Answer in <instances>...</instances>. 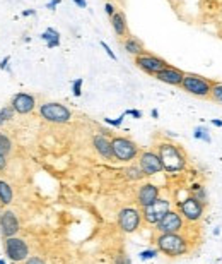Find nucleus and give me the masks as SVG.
<instances>
[{"instance_id":"nucleus-31","label":"nucleus","mask_w":222,"mask_h":264,"mask_svg":"<svg viewBox=\"0 0 222 264\" xmlns=\"http://www.w3.org/2000/svg\"><path fill=\"white\" fill-rule=\"evenodd\" d=\"M99 43H101L103 50H104V52H106V53H108V57H110V59H111V60H116V55H115V52H113V50H111V48H110V45H108L106 42H99Z\"/></svg>"},{"instance_id":"nucleus-4","label":"nucleus","mask_w":222,"mask_h":264,"mask_svg":"<svg viewBox=\"0 0 222 264\" xmlns=\"http://www.w3.org/2000/svg\"><path fill=\"white\" fill-rule=\"evenodd\" d=\"M39 115L43 120L52 124H67L72 119V111L65 105L57 101H48L39 106Z\"/></svg>"},{"instance_id":"nucleus-6","label":"nucleus","mask_w":222,"mask_h":264,"mask_svg":"<svg viewBox=\"0 0 222 264\" xmlns=\"http://www.w3.org/2000/svg\"><path fill=\"white\" fill-rule=\"evenodd\" d=\"M134 60H135V65H137L142 72H146L149 76H154V78H156V76L159 74L164 67L169 65L164 59L154 55V53H151V52H144L142 55L135 57Z\"/></svg>"},{"instance_id":"nucleus-42","label":"nucleus","mask_w":222,"mask_h":264,"mask_svg":"<svg viewBox=\"0 0 222 264\" xmlns=\"http://www.w3.org/2000/svg\"><path fill=\"white\" fill-rule=\"evenodd\" d=\"M0 264H6V261H4V259H0Z\"/></svg>"},{"instance_id":"nucleus-15","label":"nucleus","mask_w":222,"mask_h":264,"mask_svg":"<svg viewBox=\"0 0 222 264\" xmlns=\"http://www.w3.org/2000/svg\"><path fill=\"white\" fill-rule=\"evenodd\" d=\"M183 78H185L183 70L178 69V67H173V65L164 67V69H162L161 72L156 76L157 81H161L164 84H169V86H181Z\"/></svg>"},{"instance_id":"nucleus-39","label":"nucleus","mask_w":222,"mask_h":264,"mask_svg":"<svg viewBox=\"0 0 222 264\" xmlns=\"http://www.w3.org/2000/svg\"><path fill=\"white\" fill-rule=\"evenodd\" d=\"M212 125H215V127H222V120L214 119V120H212Z\"/></svg>"},{"instance_id":"nucleus-22","label":"nucleus","mask_w":222,"mask_h":264,"mask_svg":"<svg viewBox=\"0 0 222 264\" xmlns=\"http://www.w3.org/2000/svg\"><path fill=\"white\" fill-rule=\"evenodd\" d=\"M14 199V192H12V187L9 185L6 180H0V204L7 206L12 203Z\"/></svg>"},{"instance_id":"nucleus-3","label":"nucleus","mask_w":222,"mask_h":264,"mask_svg":"<svg viewBox=\"0 0 222 264\" xmlns=\"http://www.w3.org/2000/svg\"><path fill=\"white\" fill-rule=\"evenodd\" d=\"M157 250H161L162 254L171 257L183 256L188 250L187 240L183 239L180 234H161L157 237Z\"/></svg>"},{"instance_id":"nucleus-7","label":"nucleus","mask_w":222,"mask_h":264,"mask_svg":"<svg viewBox=\"0 0 222 264\" xmlns=\"http://www.w3.org/2000/svg\"><path fill=\"white\" fill-rule=\"evenodd\" d=\"M4 250L6 256L11 259L12 262H22L29 257V247L19 237H9L4 239Z\"/></svg>"},{"instance_id":"nucleus-18","label":"nucleus","mask_w":222,"mask_h":264,"mask_svg":"<svg viewBox=\"0 0 222 264\" xmlns=\"http://www.w3.org/2000/svg\"><path fill=\"white\" fill-rule=\"evenodd\" d=\"M93 144H94V149L98 151V155L103 156L104 160H111L113 158L111 141L108 139L106 136H103V134H96V136L93 137Z\"/></svg>"},{"instance_id":"nucleus-8","label":"nucleus","mask_w":222,"mask_h":264,"mask_svg":"<svg viewBox=\"0 0 222 264\" xmlns=\"http://www.w3.org/2000/svg\"><path fill=\"white\" fill-rule=\"evenodd\" d=\"M169 209H171V204L167 199H156L152 204L144 208L142 216H144V220L147 223H151V225H157Z\"/></svg>"},{"instance_id":"nucleus-33","label":"nucleus","mask_w":222,"mask_h":264,"mask_svg":"<svg viewBox=\"0 0 222 264\" xmlns=\"http://www.w3.org/2000/svg\"><path fill=\"white\" fill-rule=\"evenodd\" d=\"M115 264H132V261H130L128 256H125V254H120V256L115 259Z\"/></svg>"},{"instance_id":"nucleus-17","label":"nucleus","mask_w":222,"mask_h":264,"mask_svg":"<svg viewBox=\"0 0 222 264\" xmlns=\"http://www.w3.org/2000/svg\"><path fill=\"white\" fill-rule=\"evenodd\" d=\"M111 21V28L115 31V34L120 40H125L126 36H130V31H128V22H126V17L121 11H116L115 16L110 17Z\"/></svg>"},{"instance_id":"nucleus-2","label":"nucleus","mask_w":222,"mask_h":264,"mask_svg":"<svg viewBox=\"0 0 222 264\" xmlns=\"http://www.w3.org/2000/svg\"><path fill=\"white\" fill-rule=\"evenodd\" d=\"M159 158H161L162 168L171 173L180 172V170L185 168V156L178 149V146H174L173 142H161Z\"/></svg>"},{"instance_id":"nucleus-35","label":"nucleus","mask_w":222,"mask_h":264,"mask_svg":"<svg viewBox=\"0 0 222 264\" xmlns=\"http://www.w3.org/2000/svg\"><path fill=\"white\" fill-rule=\"evenodd\" d=\"M26 264H47L41 257H28L26 259Z\"/></svg>"},{"instance_id":"nucleus-1","label":"nucleus","mask_w":222,"mask_h":264,"mask_svg":"<svg viewBox=\"0 0 222 264\" xmlns=\"http://www.w3.org/2000/svg\"><path fill=\"white\" fill-rule=\"evenodd\" d=\"M212 84L214 81L208 78H203L200 74H193V72H185L183 83H181V88L183 91H187L188 95L197 96V98H210L212 91Z\"/></svg>"},{"instance_id":"nucleus-29","label":"nucleus","mask_w":222,"mask_h":264,"mask_svg":"<svg viewBox=\"0 0 222 264\" xmlns=\"http://www.w3.org/2000/svg\"><path fill=\"white\" fill-rule=\"evenodd\" d=\"M192 191H193V194H195V196H193L195 199H198V201H205V191H203L200 185H193V189H192Z\"/></svg>"},{"instance_id":"nucleus-19","label":"nucleus","mask_w":222,"mask_h":264,"mask_svg":"<svg viewBox=\"0 0 222 264\" xmlns=\"http://www.w3.org/2000/svg\"><path fill=\"white\" fill-rule=\"evenodd\" d=\"M121 45H123V50L128 53V55H132L134 59L139 55H142L144 52H147L146 47H144V43L140 42L137 36H132V34L126 36L125 40H121Z\"/></svg>"},{"instance_id":"nucleus-9","label":"nucleus","mask_w":222,"mask_h":264,"mask_svg":"<svg viewBox=\"0 0 222 264\" xmlns=\"http://www.w3.org/2000/svg\"><path fill=\"white\" fill-rule=\"evenodd\" d=\"M11 106L14 108L16 114L28 115L36 108V98L31 95V93L19 91L11 98Z\"/></svg>"},{"instance_id":"nucleus-36","label":"nucleus","mask_w":222,"mask_h":264,"mask_svg":"<svg viewBox=\"0 0 222 264\" xmlns=\"http://www.w3.org/2000/svg\"><path fill=\"white\" fill-rule=\"evenodd\" d=\"M9 62H11V57L7 55L6 59L0 62V69H2V70H9Z\"/></svg>"},{"instance_id":"nucleus-26","label":"nucleus","mask_w":222,"mask_h":264,"mask_svg":"<svg viewBox=\"0 0 222 264\" xmlns=\"http://www.w3.org/2000/svg\"><path fill=\"white\" fill-rule=\"evenodd\" d=\"M193 136H195V139H202V141H205V142H210V136H208V131L205 127H197L195 129V132H193Z\"/></svg>"},{"instance_id":"nucleus-32","label":"nucleus","mask_w":222,"mask_h":264,"mask_svg":"<svg viewBox=\"0 0 222 264\" xmlns=\"http://www.w3.org/2000/svg\"><path fill=\"white\" fill-rule=\"evenodd\" d=\"M123 114H125V117H126V115H130V117H134V119H142V111H140V110L130 108V110H125Z\"/></svg>"},{"instance_id":"nucleus-11","label":"nucleus","mask_w":222,"mask_h":264,"mask_svg":"<svg viewBox=\"0 0 222 264\" xmlns=\"http://www.w3.org/2000/svg\"><path fill=\"white\" fill-rule=\"evenodd\" d=\"M157 232L159 234H178V232L183 228V220H181V214L176 211H167L164 214V218L157 223Z\"/></svg>"},{"instance_id":"nucleus-21","label":"nucleus","mask_w":222,"mask_h":264,"mask_svg":"<svg viewBox=\"0 0 222 264\" xmlns=\"http://www.w3.org/2000/svg\"><path fill=\"white\" fill-rule=\"evenodd\" d=\"M41 40L47 42V47L48 48H57L60 47V33L53 28H47L41 33Z\"/></svg>"},{"instance_id":"nucleus-27","label":"nucleus","mask_w":222,"mask_h":264,"mask_svg":"<svg viewBox=\"0 0 222 264\" xmlns=\"http://www.w3.org/2000/svg\"><path fill=\"white\" fill-rule=\"evenodd\" d=\"M82 84H84V79L82 78L75 79V81L72 83V93H74V96L79 98L80 95H82Z\"/></svg>"},{"instance_id":"nucleus-30","label":"nucleus","mask_w":222,"mask_h":264,"mask_svg":"<svg viewBox=\"0 0 222 264\" xmlns=\"http://www.w3.org/2000/svg\"><path fill=\"white\" fill-rule=\"evenodd\" d=\"M123 119H125V114L123 115H120L118 119H104V122H106L108 125H113V127H120L121 124H123Z\"/></svg>"},{"instance_id":"nucleus-28","label":"nucleus","mask_w":222,"mask_h":264,"mask_svg":"<svg viewBox=\"0 0 222 264\" xmlns=\"http://www.w3.org/2000/svg\"><path fill=\"white\" fill-rule=\"evenodd\" d=\"M156 256H157V249H147V250H142V252H140V259H142V261L154 259Z\"/></svg>"},{"instance_id":"nucleus-10","label":"nucleus","mask_w":222,"mask_h":264,"mask_svg":"<svg viewBox=\"0 0 222 264\" xmlns=\"http://www.w3.org/2000/svg\"><path fill=\"white\" fill-rule=\"evenodd\" d=\"M139 167L142 168L144 175H156L159 173L162 168V163H161V158L159 155H156L154 151H144L139 158Z\"/></svg>"},{"instance_id":"nucleus-40","label":"nucleus","mask_w":222,"mask_h":264,"mask_svg":"<svg viewBox=\"0 0 222 264\" xmlns=\"http://www.w3.org/2000/svg\"><path fill=\"white\" fill-rule=\"evenodd\" d=\"M34 14H36V12L31 11V9H29V11H24V12H22V16H26V17H28V16H34Z\"/></svg>"},{"instance_id":"nucleus-38","label":"nucleus","mask_w":222,"mask_h":264,"mask_svg":"<svg viewBox=\"0 0 222 264\" xmlns=\"http://www.w3.org/2000/svg\"><path fill=\"white\" fill-rule=\"evenodd\" d=\"M74 4H75V6H79L80 9L87 7V2H85V0H74Z\"/></svg>"},{"instance_id":"nucleus-24","label":"nucleus","mask_w":222,"mask_h":264,"mask_svg":"<svg viewBox=\"0 0 222 264\" xmlns=\"http://www.w3.org/2000/svg\"><path fill=\"white\" fill-rule=\"evenodd\" d=\"M210 98L222 105V83L214 81V84H212V91H210Z\"/></svg>"},{"instance_id":"nucleus-13","label":"nucleus","mask_w":222,"mask_h":264,"mask_svg":"<svg viewBox=\"0 0 222 264\" xmlns=\"http://www.w3.org/2000/svg\"><path fill=\"white\" fill-rule=\"evenodd\" d=\"M17 232H19V220H17L16 213L9 211V209L0 213V234L4 239L16 237Z\"/></svg>"},{"instance_id":"nucleus-16","label":"nucleus","mask_w":222,"mask_h":264,"mask_svg":"<svg viewBox=\"0 0 222 264\" xmlns=\"http://www.w3.org/2000/svg\"><path fill=\"white\" fill-rule=\"evenodd\" d=\"M156 199H159V189H157L154 183H144V185L139 189L137 201H139V204L142 206V208L152 204Z\"/></svg>"},{"instance_id":"nucleus-14","label":"nucleus","mask_w":222,"mask_h":264,"mask_svg":"<svg viewBox=\"0 0 222 264\" xmlns=\"http://www.w3.org/2000/svg\"><path fill=\"white\" fill-rule=\"evenodd\" d=\"M180 213L183 214L187 220L197 221V220H200L203 214V204L192 196V198H187L180 203Z\"/></svg>"},{"instance_id":"nucleus-20","label":"nucleus","mask_w":222,"mask_h":264,"mask_svg":"<svg viewBox=\"0 0 222 264\" xmlns=\"http://www.w3.org/2000/svg\"><path fill=\"white\" fill-rule=\"evenodd\" d=\"M11 151H12L11 137H9L6 132L0 131V170H4L7 167V160H9Z\"/></svg>"},{"instance_id":"nucleus-23","label":"nucleus","mask_w":222,"mask_h":264,"mask_svg":"<svg viewBox=\"0 0 222 264\" xmlns=\"http://www.w3.org/2000/svg\"><path fill=\"white\" fill-rule=\"evenodd\" d=\"M14 115H16V111L11 105L2 106V108H0V127L6 125L7 122H11V120L14 119Z\"/></svg>"},{"instance_id":"nucleus-41","label":"nucleus","mask_w":222,"mask_h":264,"mask_svg":"<svg viewBox=\"0 0 222 264\" xmlns=\"http://www.w3.org/2000/svg\"><path fill=\"white\" fill-rule=\"evenodd\" d=\"M152 117H154V119L159 117V114H157V110H152Z\"/></svg>"},{"instance_id":"nucleus-5","label":"nucleus","mask_w":222,"mask_h":264,"mask_svg":"<svg viewBox=\"0 0 222 264\" xmlns=\"http://www.w3.org/2000/svg\"><path fill=\"white\" fill-rule=\"evenodd\" d=\"M111 151L113 158L118 160V162H132L139 155V146L128 137L116 136L111 139Z\"/></svg>"},{"instance_id":"nucleus-25","label":"nucleus","mask_w":222,"mask_h":264,"mask_svg":"<svg viewBox=\"0 0 222 264\" xmlns=\"http://www.w3.org/2000/svg\"><path fill=\"white\" fill-rule=\"evenodd\" d=\"M125 173H126V177H128L130 180H140V178L144 177V172H142V168L140 167H128L125 170Z\"/></svg>"},{"instance_id":"nucleus-12","label":"nucleus","mask_w":222,"mask_h":264,"mask_svg":"<svg viewBox=\"0 0 222 264\" xmlns=\"http://www.w3.org/2000/svg\"><path fill=\"white\" fill-rule=\"evenodd\" d=\"M118 225L126 234H132L140 225V213L135 208H125L118 214Z\"/></svg>"},{"instance_id":"nucleus-34","label":"nucleus","mask_w":222,"mask_h":264,"mask_svg":"<svg viewBox=\"0 0 222 264\" xmlns=\"http://www.w3.org/2000/svg\"><path fill=\"white\" fill-rule=\"evenodd\" d=\"M104 12L108 14V17H113V16H115V12H116V9H115V6H113V4L108 2L106 6H104Z\"/></svg>"},{"instance_id":"nucleus-37","label":"nucleus","mask_w":222,"mask_h":264,"mask_svg":"<svg viewBox=\"0 0 222 264\" xmlns=\"http://www.w3.org/2000/svg\"><path fill=\"white\" fill-rule=\"evenodd\" d=\"M60 4V0H52L50 4H47V9H50V11H55V7Z\"/></svg>"}]
</instances>
